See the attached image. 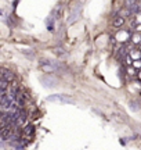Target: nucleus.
Masks as SVG:
<instances>
[{"mask_svg": "<svg viewBox=\"0 0 141 150\" xmlns=\"http://www.w3.org/2000/svg\"><path fill=\"white\" fill-rule=\"evenodd\" d=\"M133 67H134V68H141V60H138V61H133Z\"/></svg>", "mask_w": 141, "mask_h": 150, "instance_id": "4468645a", "label": "nucleus"}, {"mask_svg": "<svg viewBox=\"0 0 141 150\" xmlns=\"http://www.w3.org/2000/svg\"><path fill=\"white\" fill-rule=\"evenodd\" d=\"M40 81H42V82L44 83V86H47V88H53L54 85H57V81L50 79V78H47V76H46V78H42Z\"/></svg>", "mask_w": 141, "mask_h": 150, "instance_id": "39448f33", "label": "nucleus"}, {"mask_svg": "<svg viewBox=\"0 0 141 150\" xmlns=\"http://www.w3.org/2000/svg\"><path fill=\"white\" fill-rule=\"evenodd\" d=\"M7 88H8V82L4 79H0V91L1 92H6L7 91Z\"/></svg>", "mask_w": 141, "mask_h": 150, "instance_id": "9d476101", "label": "nucleus"}, {"mask_svg": "<svg viewBox=\"0 0 141 150\" xmlns=\"http://www.w3.org/2000/svg\"><path fill=\"white\" fill-rule=\"evenodd\" d=\"M140 53H141V45H140Z\"/></svg>", "mask_w": 141, "mask_h": 150, "instance_id": "a211bd4d", "label": "nucleus"}, {"mask_svg": "<svg viewBox=\"0 0 141 150\" xmlns=\"http://www.w3.org/2000/svg\"><path fill=\"white\" fill-rule=\"evenodd\" d=\"M136 24L137 25H141V13L137 14V20H136Z\"/></svg>", "mask_w": 141, "mask_h": 150, "instance_id": "2eb2a0df", "label": "nucleus"}, {"mask_svg": "<svg viewBox=\"0 0 141 150\" xmlns=\"http://www.w3.org/2000/svg\"><path fill=\"white\" fill-rule=\"evenodd\" d=\"M25 121H27V112L24 111V110H21V111L15 115V127L17 128L22 127V125L25 124Z\"/></svg>", "mask_w": 141, "mask_h": 150, "instance_id": "f03ea898", "label": "nucleus"}, {"mask_svg": "<svg viewBox=\"0 0 141 150\" xmlns=\"http://www.w3.org/2000/svg\"><path fill=\"white\" fill-rule=\"evenodd\" d=\"M129 56H130V57L134 60V61H138V60H140V57H141V53L138 52V50H131Z\"/></svg>", "mask_w": 141, "mask_h": 150, "instance_id": "6e6552de", "label": "nucleus"}, {"mask_svg": "<svg viewBox=\"0 0 141 150\" xmlns=\"http://www.w3.org/2000/svg\"><path fill=\"white\" fill-rule=\"evenodd\" d=\"M131 42L134 43V45H141V33H137V32L133 33V36H131Z\"/></svg>", "mask_w": 141, "mask_h": 150, "instance_id": "0eeeda50", "label": "nucleus"}, {"mask_svg": "<svg viewBox=\"0 0 141 150\" xmlns=\"http://www.w3.org/2000/svg\"><path fill=\"white\" fill-rule=\"evenodd\" d=\"M33 129H35V128H33V125H28L27 128H25V134L31 135V134H32V132H33Z\"/></svg>", "mask_w": 141, "mask_h": 150, "instance_id": "ddd939ff", "label": "nucleus"}, {"mask_svg": "<svg viewBox=\"0 0 141 150\" xmlns=\"http://www.w3.org/2000/svg\"><path fill=\"white\" fill-rule=\"evenodd\" d=\"M136 32L137 33H141V25H137V27H136Z\"/></svg>", "mask_w": 141, "mask_h": 150, "instance_id": "dca6fc26", "label": "nucleus"}, {"mask_svg": "<svg viewBox=\"0 0 141 150\" xmlns=\"http://www.w3.org/2000/svg\"><path fill=\"white\" fill-rule=\"evenodd\" d=\"M54 53H57L58 56H65V50L62 47H55L54 49Z\"/></svg>", "mask_w": 141, "mask_h": 150, "instance_id": "f8f14e48", "label": "nucleus"}, {"mask_svg": "<svg viewBox=\"0 0 141 150\" xmlns=\"http://www.w3.org/2000/svg\"><path fill=\"white\" fill-rule=\"evenodd\" d=\"M129 16H131L130 8H126V10H123L120 13V17H123V18H126V17H129Z\"/></svg>", "mask_w": 141, "mask_h": 150, "instance_id": "9b49d317", "label": "nucleus"}, {"mask_svg": "<svg viewBox=\"0 0 141 150\" xmlns=\"http://www.w3.org/2000/svg\"><path fill=\"white\" fill-rule=\"evenodd\" d=\"M138 76H140V78H141V72H140V74H138Z\"/></svg>", "mask_w": 141, "mask_h": 150, "instance_id": "f3484780", "label": "nucleus"}, {"mask_svg": "<svg viewBox=\"0 0 141 150\" xmlns=\"http://www.w3.org/2000/svg\"><path fill=\"white\" fill-rule=\"evenodd\" d=\"M49 102H54V103H73V99L68 95H51L47 97Z\"/></svg>", "mask_w": 141, "mask_h": 150, "instance_id": "f257e3e1", "label": "nucleus"}, {"mask_svg": "<svg viewBox=\"0 0 141 150\" xmlns=\"http://www.w3.org/2000/svg\"><path fill=\"white\" fill-rule=\"evenodd\" d=\"M80 11H82L80 6L75 7V8H73V11H72V14H70V20L68 22H69V24H72L73 21H76V20H77V17H79V14H80Z\"/></svg>", "mask_w": 141, "mask_h": 150, "instance_id": "20e7f679", "label": "nucleus"}, {"mask_svg": "<svg viewBox=\"0 0 141 150\" xmlns=\"http://www.w3.org/2000/svg\"><path fill=\"white\" fill-rule=\"evenodd\" d=\"M0 72H1V79L7 81V82H11V81L14 79V74H13V71L7 70V68L3 67V68L0 70Z\"/></svg>", "mask_w": 141, "mask_h": 150, "instance_id": "7ed1b4c3", "label": "nucleus"}, {"mask_svg": "<svg viewBox=\"0 0 141 150\" xmlns=\"http://www.w3.org/2000/svg\"><path fill=\"white\" fill-rule=\"evenodd\" d=\"M123 24H125V18H123V17H120V16L115 17V20L112 21V25H114V27H116V28L122 27Z\"/></svg>", "mask_w": 141, "mask_h": 150, "instance_id": "423d86ee", "label": "nucleus"}, {"mask_svg": "<svg viewBox=\"0 0 141 150\" xmlns=\"http://www.w3.org/2000/svg\"><path fill=\"white\" fill-rule=\"evenodd\" d=\"M129 107L131 111H138L140 110V103L138 102H130L129 103Z\"/></svg>", "mask_w": 141, "mask_h": 150, "instance_id": "1a4fd4ad", "label": "nucleus"}]
</instances>
